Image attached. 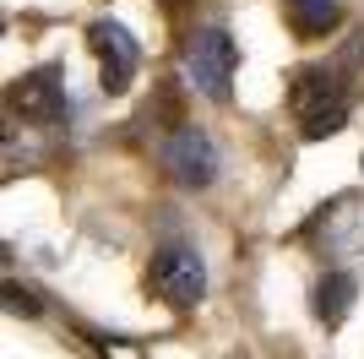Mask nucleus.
<instances>
[{
    "label": "nucleus",
    "mask_w": 364,
    "mask_h": 359,
    "mask_svg": "<svg viewBox=\"0 0 364 359\" xmlns=\"http://www.w3.org/2000/svg\"><path fill=\"white\" fill-rule=\"evenodd\" d=\"M353 299H359V278L353 272H326L316 283V299H310V311H316L321 327H343L353 311Z\"/></svg>",
    "instance_id": "nucleus-7"
},
{
    "label": "nucleus",
    "mask_w": 364,
    "mask_h": 359,
    "mask_svg": "<svg viewBox=\"0 0 364 359\" xmlns=\"http://www.w3.org/2000/svg\"><path fill=\"white\" fill-rule=\"evenodd\" d=\"M11 109H22V120H60L65 115V93H60L55 66L22 76V82L11 88Z\"/></svg>",
    "instance_id": "nucleus-6"
},
{
    "label": "nucleus",
    "mask_w": 364,
    "mask_h": 359,
    "mask_svg": "<svg viewBox=\"0 0 364 359\" xmlns=\"http://www.w3.org/2000/svg\"><path fill=\"white\" fill-rule=\"evenodd\" d=\"M147 283H152V294L164 299V305L191 311V305L207 294V267H201V256L191 251V245H164V251L152 256V267H147Z\"/></svg>",
    "instance_id": "nucleus-3"
},
{
    "label": "nucleus",
    "mask_w": 364,
    "mask_h": 359,
    "mask_svg": "<svg viewBox=\"0 0 364 359\" xmlns=\"http://www.w3.org/2000/svg\"><path fill=\"white\" fill-rule=\"evenodd\" d=\"M289 6V22L299 38H326V33L343 22V6L337 0H283Z\"/></svg>",
    "instance_id": "nucleus-8"
},
{
    "label": "nucleus",
    "mask_w": 364,
    "mask_h": 359,
    "mask_svg": "<svg viewBox=\"0 0 364 359\" xmlns=\"http://www.w3.org/2000/svg\"><path fill=\"white\" fill-rule=\"evenodd\" d=\"M87 44H92V55H98V66H104V93H125L131 88V76H136V66H141V44L131 38V33L120 28V22H92L87 28Z\"/></svg>",
    "instance_id": "nucleus-5"
},
{
    "label": "nucleus",
    "mask_w": 364,
    "mask_h": 359,
    "mask_svg": "<svg viewBox=\"0 0 364 359\" xmlns=\"http://www.w3.org/2000/svg\"><path fill=\"white\" fill-rule=\"evenodd\" d=\"M234 66H240V49L223 28H196L191 44H185V82L207 98H228V82H234Z\"/></svg>",
    "instance_id": "nucleus-2"
},
{
    "label": "nucleus",
    "mask_w": 364,
    "mask_h": 359,
    "mask_svg": "<svg viewBox=\"0 0 364 359\" xmlns=\"http://www.w3.org/2000/svg\"><path fill=\"white\" fill-rule=\"evenodd\" d=\"M6 311H11V316H38V299H33L28 294V288H6Z\"/></svg>",
    "instance_id": "nucleus-9"
},
{
    "label": "nucleus",
    "mask_w": 364,
    "mask_h": 359,
    "mask_svg": "<svg viewBox=\"0 0 364 359\" xmlns=\"http://www.w3.org/2000/svg\"><path fill=\"white\" fill-rule=\"evenodd\" d=\"M289 104H294V120H299V131L310 136V142L337 136L348 125V88H343L332 71H321V66H310V71L294 76Z\"/></svg>",
    "instance_id": "nucleus-1"
},
{
    "label": "nucleus",
    "mask_w": 364,
    "mask_h": 359,
    "mask_svg": "<svg viewBox=\"0 0 364 359\" xmlns=\"http://www.w3.org/2000/svg\"><path fill=\"white\" fill-rule=\"evenodd\" d=\"M164 169L180 185H191V191H207L218 180V147L213 136L201 131V125H180V131L164 142Z\"/></svg>",
    "instance_id": "nucleus-4"
}]
</instances>
